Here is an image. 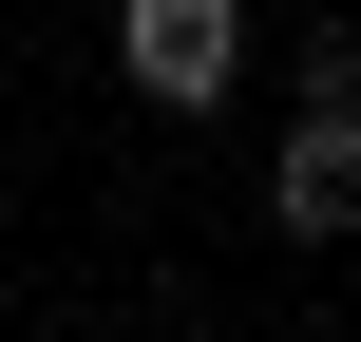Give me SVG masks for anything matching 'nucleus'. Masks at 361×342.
<instances>
[{"label":"nucleus","instance_id":"f257e3e1","mask_svg":"<svg viewBox=\"0 0 361 342\" xmlns=\"http://www.w3.org/2000/svg\"><path fill=\"white\" fill-rule=\"evenodd\" d=\"M114 76H133L152 114H228V76H247V0H114Z\"/></svg>","mask_w":361,"mask_h":342},{"label":"nucleus","instance_id":"f03ea898","mask_svg":"<svg viewBox=\"0 0 361 342\" xmlns=\"http://www.w3.org/2000/svg\"><path fill=\"white\" fill-rule=\"evenodd\" d=\"M267 228H286V248H343V228H361V114H286V152H267Z\"/></svg>","mask_w":361,"mask_h":342},{"label":"nucleus","instance_id":"7ed1b4c3","mask_svg":"<svg viewBox=\"0 0 361 342\" xmlns=\"http://www.w3.org/2000/svg\"><path fill=\"white\" fill-rule=\"evenodd\" d=\"M305 114H361V38H343V19L305 38Z\"/></svg>","mask_w":361,"mask_h":342}]
</instances>
